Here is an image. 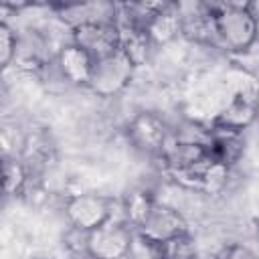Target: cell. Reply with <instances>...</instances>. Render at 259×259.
Here are the masks:
<instances>
[{
	"mask_svg": "<svg viewBox=\"0 0 259 259\" xmlns=\"http://www.w3.org/2000/svg\"><path fill=\"white\" fill-rule=\"evenodd\" d=\"M24 182V172L16 162L6 160L4 162V190L6 194H10L12 190H16L20 184Z\"/></svg>",
	"mask_w": 259,
	"mask_h": 259,
	"instance_id": "cell-1",
	"label": "cell"
}]
</instances>
